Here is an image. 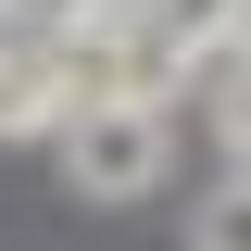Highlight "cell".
<instances>
[{"instance_id": "obj_3", "label": "cell", "mask_w": 251, "mask_h": 251, "mask_svg": "<svg viewBox=\"0 0 251 251\" xmlns=\"http://www.w3.org/2000/svg\"><path fill=\"white\" fill-rule=\"evenodd\" d=\"M201 251H251V188H226V201H201Z\"/></svg>"}, {"instance_id": "obj_5", "label": "cell", "mask_w": 251, "mask_h": 251, "mask_svg": "<svg viewBox=\"0 0 251 251\" xmlns=\"http://www.w3.org/2000/svg\"><path fill=\"white\" fill-rule=\"evenodd\" d=\"M239 188H251V176H239Z\"/></svg>"}, {"instance_id": "obj_2", "label": "cell", "mask_w": 251, "mask_h": 251, "mask_svg": "<svg viewBox=\"0 0 251 251\" xmlns=\"http://www.w3.org/2000/svg\"><path fill=\"white\" fill-rule=\"evenodd\" d=\"M75 100L50 88V63H0V138H63Z\"/></svg>"}, {"instance_id": "obj_1", "label": "cell", "mask_w": 251, "mask_h": 251, "mask_svg": "<svg viewBox=\"0 0 251 251\" xmlns=\"http://www.w3.org/2000/svg\"><path fill=\"white\" fill-rule=\"evenodd\" d=\"M163 163H176V138H163L151 100H126V113H75V126H63V176H75V201H151Z\"/></svg>"}, {"instance_id": "obj_4", "label": "cell", "mask_w": 251, "mask_h": 251, "mask_svg": "<svg viewBox=\"0 0 251 251\" xmlns=\"http://www.w3.org/2000/svg\"><path fill=\"white\" fill-rule=\"evenodd\" d=\"M214 126H226V151H239V176H251V75H226V100H214Z\"/></svg>"}]
</instances>
